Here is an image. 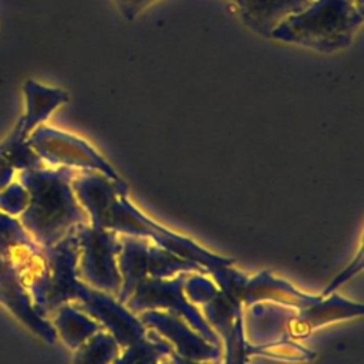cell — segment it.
<instances>
[{"instance_id":"6da1fadb","label":"cell","mask_w":364,"mask_h":364,"mask_svg":"<svg viewBox=\"0 0 364 364\" xmlns=\"http://www.w3.org/2000/svg\"><path fill=\"white\" fill-rule=\"evenodd\" d=\"M78 242L75 232L50 247H40L20 270L36 311L44 318L61 304L84 311L111 333L124 348L146 336V327L117 297L84 283L77 274Z\"/></svg>"},{"instance_id":"7a4b0ae2","label":"cell","mask_w":364,"mask_h":364,"mask_svg":"<svg viewBox=\"0 0 364 364\" xmlns=\"http://www.w3.org/2000/svg\"><path fill=\"white\" fill-rule=\"evenodd\" d=\"M78 172L46 165L17 172L16 179L28 193L27 206L17 219L38 247H50L78 226L90 223L71 186Z\"/></svg>"},{"instance_id":"3957f363","label":"cell","mask_w":364,"mask_h":364,"mask_svg":"<svg viewBox=\"0 0 364 364\" xmlns=\"http://www.w3.org/2000/svg\"><path fill=\"white\" fill-rule=\"evenodd\" d=\"M100 228L114 230L127 236L145 237L156 246L205 267L208 274L215 279V283L222 291L240 299V289L247 276L233 267L235 259L216 255L195 240L172 232L156 223L149 216L134 206L127 196L119 195L105 212Z\"/></svg>"},{"instance_id":"277c9868","label":"cell","mask_w":364,"mask_h":364,"mask_svg":"<svg viewBox=\"0 0 364 364\" xmlns=\"http://www.w3.org/2000/svg\"><path fill=\"white\" fill-rule=\"evenodd\" d=\"M364 20V0H310L300 11L283 20L273 40L333 54L348 48Z\"/></svg>"},{"instance_id":"5b68a950","label":"cell","mask_w":364,"mask_h":364,"mask_svg":"<svg viewBox=\"0 0 364 364\" xmlns=\"http://www.w3.org/2000/svg\"><path fill=\"white\" fill-rule=\"evenodd\" d=\"M119 240L121 249L117 262L121 274V290L117 300L122 304L142 280L172 277L178 273L208 274L205 267L199 263L182 259L155 243L151 245L145 237L124 235Z\"/></svg>"},{"instance_id":"8992f818","label":"cell","mask_w":364,"mask_h":364,"mask_svg":"<svg viewBox=\"0 0 364 364\" xmlns=\"http://www.w3.org/2000/svg\"><path fill=\"white\" fill-rule=\"evenodd\" d=\"M188 274L189 273H178L172 277L142 280L136 284L124 304L134 314H139L145 310H164L172 313L185 320L210 344L222 346L219 336L183 293V282Z\"/></svg>"},{"instance_id":"52a82bcc","label":"cell","mask_w":364,"mask_h":364,"mask_svg":"<svg viewBox=\"0 0 364 364\" xmlns=\"http://www.w3.org/2000/svg\"><path fill=\"white\" fill-rule=\"evenodd\" d=\"M74 232L78 242V277L88 286L117 297L121 290L118 233L90 223L78 226Z\"/></svg>"},{"instance_id":"ba28073f","label":"cell","mask_w":364,"mask_h":364,"mask_svg":"<svg viewBox=\"0 0 364 364\" xmlns=\"http://www.w3.org/2000/svg\"><path fill=\"white\" fill-rule=\"evenodd\" d=\"M27 142L47 166L95 171L118 185L128 186L101 154L77 135L41 124L28 134Z\"/></svg>"},{"instance_id":"9c48e42d","label":"cell","mask_w":364,"mask_h":364,"mask_svg":"<svg viewBox=\"0 0 364 364\" xmlns=\"http://www.w3.org/2000/svg\"><path fill=\"white\" fill-rule=\"evenodd\" d=\"M202 310L225 348L223 364H247L252 355L250 343L245 334L242 300L219 289L209 301L202 304Z\"/></svg>"},{"instance_id":"30bf717a","label":"cell","mask_w":364,"mask_h":364,"mask_svg":"<svg viewBox=\"0 0 364 364\" xmlns=\"http://www.w3.org/2000/svg\"><path fill=\"white\" fill-rule=\"evenodd\" d=\"M0 306L47 344L57 341L51 321L36 311L30 294L20 279L18 266L3 256H0Z\"/></svg>"},{"instance_id":"8fae6325","label":"cell","mask_w":364,"mask_h":364,"mask_svg":"<svg viewBox=\"0 0 364 364\" xmlns=\"http://www.w3.org/2000/svg\"><path fill=\"white\" fill-rule=\"evenodd\" d=\"M136 316L146 328L156 331L182 357L198 361H216L223 355L222 346L210 344L185 320L172 313L145 310Z\"/></svg>"},{"instance_id":"7c38bea8","label":"cell","mask_w":364,"mask_h":364,"mask_svg":"<svg viewBox=\"0 0 364 364\" xmlns=\"http://www.w3.org/2000/svg\"><path fill=\"white\" fill-rule=\"evenodd\" d=\"M323 299L321 294H309L296 289L291 283L282 277L273 276L269 270H262L246 279L240 289V300L243 306L256 301H273L296 310H307Z\"/></svg>"},{"instance_id":"4fadbf2b","label":"cell","mask_w":364,"mask_h":364,"mask_svg":"<svg viewBox=\"0 0 364 364\" xmlns=\"http://www.w3.org/2000/svg\"><path fill=\"white\" fill-rule=\"evenodd\" d=\"M71 186L91 222L90 225L98 228L112 202L119 195L128 196V186L118 185L95 171H80L73 178Z\"/></svg>"},{"instance_id":"5bb4252c","label":"cell","mask_w":364,"mask_h":364,"mask_svg":"<svg viewBox=\"0 0 364 364\" xmlns=\"http://www.w3.org/2000/svg\"><path fill=\"white\" fill-rule=\"evenodd\" d=\"M24 94V112L17 119V125L23 136H28V134L44 124L48 117L61 105L68 102L70 95L67 91L41 84L33 78H28L23 84Z\"/></svg>"},{"instance_id":"9a60e30c","label":"cell","mask_w":364,"mask_h":364,"mask_svg":"<svg viewBox=\"0 0 364 364\" xmlns=\"http://www.w3.org/2000/svg\"><path fill=\"white\" fill-rule=\"evenodd\" d=\"M245 23L256 33H270L287 17L304 9L310 0H233Z\"/></svg>"},{"instance_id":"2e32d148","label":"cell","mask_w":364,"mask_h":364,"mask_svg":"<svg viewBox=\"0 0 364 364\" xmlns=\"http://www.w3.org/2000/svg\"><path fill=\"white\" fill-rule=\"evenodd\" d=\"M48 320L55 330L57 338H60L70 350L78 348L92 334L102 328L92 317L68 303L61 304Z\"/></svg>"},{"instance_id":"e0dca14e","label":"cell","mask_w":364,"mask_h":364,"mask_svg":"<svg viewBox=\"0 0 364 364\" xmlns=\"http://www.w3.org/2000/svg\"><path fill=\"white\" fill-rule=\"evenodd\" d=\"M38 249L18 219L0 210V256L10 259L20 267Z\"/></svg>"},{"instance_id":"ac0fdd59","label":"cell","mask_w":364,"mask_h":364,"mask_svg":"<svg viewBox=\"0 0 364 364\" xmlns=\"http://www.w3.org/2000/svg\"><path fill=\"white\" fill-rule=\"evenodd\" d=\"M172 346L156 331L146 328V336L124 347V353L111 364H171Z\"/></svg>"},{"instance_id":"d6986e66","label":"cell","mask_w":364,"mask_h":364,"mask_svg":"<svg viewBox=\"0 0 364 364\" xmlns=\"http://www.w3.org/2000/svg\"><path fill=\"white\" fill-rule=\"evenodd\" d=\"M119 347L114 336L101 328L74 350L73 364H111L119 357Z\"/></svg>"},{"instance_id":"ffe728a7","label":"cell","mask_w":364,"mask_h":364,"mask_svg":"<svg viewBox=\"0 0 364 364\" xmlns=\"http://www.w3.org/2000/svg\"><path fill=\"white\" fill-rule=\"evenodd\" d=\"M219 287L203 273H189L183 282V293L193 304H205L216 293Z\"/></svg>"},{"instance_id":"44dd1931","label":"cell","mask_w":364,"mask_h":364,"mask_svg":"<svg viewBox=\"0 0 364 364\" xmlns=\"http://www.w3.org/2000/svg\"><path fill=\"white\" fill-rule=\"evenodd\" d=\"M27 202V189L17 179L0 189V210L13 218H17L26 209Z\"/></svg>"},{"instance_id":"7402d4cb","label":"cell","mask_w":364,"mask_h":364,"mask_svg":"<svg viewBox=\"0 0 364 364\" xmlns=\"http://www.w3.org/2000/svg\"><path fill=\"white\" fill-rule=\"evenodd\" d=\"M20 169L21 165L18 154L9 139L4 138L0 142V189L13 182Z\"/></svg>"},{"instance_id":"603a6c76","label":"cell","mask_w":364,"mask_h":364,"mask_svg":"<svg viewBox=\"0 0 364 364\" xmlns=\"http://www.w3.org/2000/svg\"><path fill=\"white\" fill-rule=\"evenodd\" d=\"M361 269H363V249L360 247V252H358L357 257H355L340 274H337V276L331 280V283L324 289V291L321 293V296H328V294L334 293V290H336L337 287H340L343 283H346L351 276H354L355 273H358Z\"/></svg>"},{"instance_id":"cb8c5ba5","label":"cell","mask_w":364,"mask_h":364,"mask_svg":"<svg viewBox=\"0 0 364 364\" xmlns=\"http://www.w3.org/2000/svg\"><path fill=\"white\" fill-rule=\"evenodd\" d=\"M125 20H134L141 11L156 0H114Z\"/></svg>"},{"instance_id":"d4e9b609","label":"cell","mask_w":364,"mask_h":364,"mask_svg":"<svg viewBox=\"0 0 364 364\" xmlns=\"http://www.w3.org/2000/svg\"><path fill=\"white\" fill-rule=\"evenodd\" d=\"M169 361H171V364H208L206 361H198V360H191V358L182 357L173 348L169 354Z\"/></svg>"},{"instance_id":"484cf974","label":"cell","mask_w":364,"mask_h":364,"mask_svg":"<svg viewBox=\"0 0 364 364\" xmlns=\"http://www.w3.org/2000/svg\"><path fill=\"white\" fill-rule=\"evenodd\" d=\"M232 1H233V0H232Z\"/></svg>"}]
</instances>
